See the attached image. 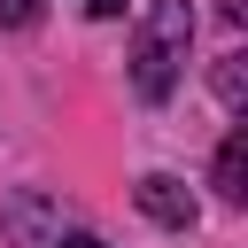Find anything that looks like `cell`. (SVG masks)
Masks as SVG:
<instances>
[{
    "label": "cell",
    "mask_w": 248,
    "mask_h": 248,
    "mask_svg": "<svg viewBox=\"0 0 248 248\" xmlns=\"http://www.w3.org/2000/svg\"><path fill=\"white\" fill-rule=\"evenodd\" d=\"M186 46H194V0H155L140 16V39H132V85H140V101H170L178 93Z\"/></svg>",
    "instance_id": "1"
},
{
    "label": "cell",
    "mask_w": 248,
    "mask_h": 248,
    "mask_svg": "<svg viewBox=\"0 0 248 248\" xmlns=\"http://www.w3.org/2000/svg\"><path fill=\"white\" fill-rule=\"evenodd\" d=\"M140 209H147L155 225H178V232L194 225V194H186L170 170H147V178H140Z\"/></svg>",
    "instance_id": "2"
},
{
    "label": "cell",
    "mask_w": 248,
    "mask_h": 248,
    "mask_svg": "<svg viewBox=\"0 0 248 248\" xmlns=\"http://www.w3.org/2000/svg\"><path fill=\"white\" fill-rule=\"evenodd\" d=\"M217 194L225 202H248V132H232L217 147Z\"/></svg>",
    "instance_id": "3"
},
{
    "label": "cell",
    "mask_w": 248,
    "mask_h": 248,
    "mask_svg": "<svg viewBox=\"0 0 248 248\" xmlns=\"http://www.w3.org/2000/svg\"><path fill=\"white\" fill-rule=\"evenodd\" d=\"M217 93H225V108H240V54L217 62Z\"/></svg>",
    "instance_id": "4"
},
{
    "label": "cell",
    "mask_w": 248,
    "mask_h": 248,
    "mask_svg": "<svg viewBox=\"0 0 248 248\" xmlns=\"http://www.w3.org/2000/svg\"><path fill=\"white\" fill-rule=\"evenodd\" d=\"M0 23H8V31H23V23H39V0H0Z\"/></svg>",
    "instance_id": "5"
},
{
    "label": "cell",
    "mask_w": 248,
    "mask_h": 248,
    "mask_svg": "<svg viewBox=\"0 0 248 248\" xmlns=\"http://www.w3.org/2000/svg\"><path fill=\"white\" fill-rule=\"evenodd\" d=\"M85 16H124V0H78Z\"/></svg>",
    "instance_id": "6"
},
{
    "label": "cell",
    "mask_w": 248,
    "mask_h": 248,
    "mask_svg": "<svg viewBox=\"0 0 248 248\" xmlns=\"http://www.w3.org/2000/svg\"><path fill=\"white\" fill-rule=\"evenodd\" d=\"M62 248H108V240H93V232H78V240H62Z\"/></svg>",
    "instance_id": "7"
}]
</instances>
